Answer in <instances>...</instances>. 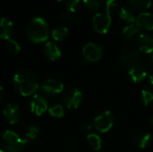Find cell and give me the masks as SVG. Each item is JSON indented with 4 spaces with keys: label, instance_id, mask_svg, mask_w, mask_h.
I'll return each mask as SVG.
<instances>
[{
    "label": "cell",
    "instance_id": "cell-1",
    "mask_svg": "<svg viewBox=\"0 0 153 152\" xmlns=\"http://www.w3.org/2000/svg\"><path fill=\"white\" fill-rule=\"evenodd\" d=\"M13 85L18 93L24 97L35 94L39 88L37 77L28 70H22L15 73Z\"/></svg>",
    "mask_w": 153,
    "mask_h": 152
},
{
    "label": "cell",
    "instance_id": "cell-2",
    "mask_svg": "<svg viewBox=\"0 0 153 152\" xmlns=\"http://www.w3.org/2000/svg\"><path fill=\"white\" fill-rule=\"evenodd\" d=\"M25 33L27 38L33 43L45 42L49 37L48 23L41 17H35L27 24Z\"/></svg>",
    "mask_w": 153,
    "mask_h": 152
},
{
    "label": "cell",
    "instance_id": "cell-3",
    "mask_svg": "<svg viewBox=\"0 0 153 152\" xmlns=\"http://www.w3.org/2000/svg\"><path fill=\"white\" fill-rule=\"evenodd\" d=\"M29 143L27 139L21 138L15 132L7 130L1 137V145L6 152H19Z\"/></svg>",
    "mask_w": 153,
    "mask_h": 152
},
{
    "label": "cell",
    "instance_id": "cell-4",
    "mask_svg": "<svg viewBox=\"0 0 153 152\" xmlns=\"http://www.w3.org/2000/svg\"><path fill=\"white\" fill-rule=\"evenodd\" d=\"M111 25V14L105 12L96 13L92 18V26L96 32L100 34H105L108 32Z\"/></svg>",
    "mask_w": 153,
    "mask_h": 152
},
{
    "label": "cell",
    "instance_id": "cell-5",
    "mask_svg": "<svg viewBox=\"0 0 153 152\" xmlns=\"http://www.w3.org/2000/svg\"><path fill=\"white\" fill-rule=\"evenodd\" d=\"M94 128L100 133L108 132L114 125V117L110 111H104L99 114L93 120Z\"/></svg>",
    "mask_w": 153,
    "mask_h": 152
},
{
    "label": "cell",
    "instance_id": "cell-6",
    "mask_svg": "<svg viewBox=\"0 0 153 152\" xmlns=\"http://www.w3.org/2000/svg\"><path fill=\"white\" fill-rule=\"evenodd\" d=\"M82 99V92L75 88L70 89L64 94L63 101L68 109H76L80 106Z\"/></svg>",
    "mask_w": 153,
    "mask_h": 152
},
{
    "label": "cell",
    "instance_id": "cell-7",
    "mask_svg": "<svg viewBox=\"0 0 153 152\" xmlns=\"http://www.w3.org/2000/svg\"><path fill=\"white\" fill-rule=\"evenodd\" d=\"M119 59L124 66H133L135 65H140L143 61V55L134 49L126 50L120 53Z\"/></svg>",
    "mask_w": 153,
    "mask_h": 152
},
{
    "label": "cell",
    "instance_id": "cell-8",
    "mask_svg": "<svg viewBox=\"0 0 153 152\" xmlns=\"http://www.w3.org/2000/svg\"><path fill=\"white\" fill-rule=\"evenodd\" d=\"M82 55L88 62H97L103 56L102 47L96 43H87L82 48Z\"/></svg>",
    "mask_w": 153,
    "mask_h": 152
},
{
    "label": "cell",
    "instance_id": "cell-9",
    "mask_svg": "<svg viewBox=\"0 0 153 152\" xmlns=\"http://www.w3.org/2000/svg\"><path fill=\"white\" fill-rule=\"evenodd\" d=\"M3 116L4 119L11 125L18 124L21 120L22 113L20 108L13 103H9L6 105L3 110Z\"/></svg>",
    "mask_w": 153,
    "mask_h": 152
},
{
    "label": "cell",
    "instance_id": "cell-10",
    "mask_svg": "<svg viewBox=\"0 0 153 152\" xmlns=\"http://www.w3.org/2000/svg\"><path fill=\"white\" fill-rule=\"evenodd\" d=\"M64 90V85L61 82L55 79H48L45 81L41 85V90L43 93L48 96H55L61 93Z\"/></svg>",
    "mask_w": 153,
    "mask_h": 152
},
{
    "label": "cell",
    "instance_id": "cell-11",
    "mask_svg": "<svg viewBox=\"0 0 153 152\" xmlns=\"http://www.w3.org/2000/svg\"><path fill=\"white\" fill-rule=\"evenodd\" d=\"M30 106L31 112L38 116H40L48 109V101L41 95H34L30 101Z\"/></svg>",
    "mask_w": 153,
    "mask_h": 152
},
{
    "label": "cell",
    "instance_id": "cell-12",
    "mask_svg": "<svg viewBox=\"0 0 153 152\" xmlns=\"http://www.w3.org/2000/svg\"><path fill=\"white\" fill-rule=\"evenodd\" d=\"M135 24L141 30H153V13L143 12L137 17L135 21Z\"/></svg>",
    "mask_w": 153,
    "mask_h": 152
},
{
    "label": "cell",
    "instance_id": "cell-13",
    "mask_svg": "<svg viewBox=\"0 0 153 152\" xmlns=\"http://www.w3.org/2000/svg\"><path fill=\"white\" fill-rule=\"evenodd\" d=\"M128 75L130 77V79L132 80V82H134V83H138L143 82L146 76H147V71L145 69V67L143 65H135L130 67L129 72H128Z\"/></svg>",
    "mask_w": 153,
    "mask_h": 152
},
{
    "label": "cell",
    "instance_id": "cell-14",
    "mask_svg": "<svg viewBox=\"0 0 153 152\" xmlns=\"http://www.w3.org/2000/svg\"><path fill=\"white\" fill-rule=\"evenodd\" d=\"M137 44L141 51L147 54L153 52V37L152 35L141 33L137 38Z\"/></svg>",
    "mask_w": 153,
    "mask_h": 152
},
{
    "label": "cell",
    "instance_id": "cell-15",
    "mask_svg": "<svg viewBox=\"0 0 153 152\" xmlns=\"http://www.w3.org/2000/svg\"><path fill=\"white\" fill-rule=\"evenodd\" d=\"M43 53H44L45 56L51 61H55L61 56L60 48L58 47V46L56 43H54L52 41L46 42V44L43 47Z\"/></svg>",
    "mask_w": 153,
    "mask_h": 152
},
{
    "label": "cell",
    "instance_id": "cell-16",
    "mask_svg": "<svg viewBox=\"0 0 153 152\" xmlns=\"http://www.w3.org/2000/svg\"><path fill=\"white\" fill-rule=\"evenodd\" d=\"M13 33V23L5 17L0 18V39H9Z\"/></svg>",
    "mask_w": 153,
    "mask_h": 152
},
{
    "label": "cell",
    "instance_id": "cell-17",
    "mask_svg": "<svg viewBox=\"0 0 153 152\" xmlns=\"http://www.w3.org/2000/svg\"><path fill=\"white\" fill-rule=\"evenodd\" d=\"M142 33V30L135 24H128L123 29V35L127 40H134L137 39L139 35Z\"/></svg>",
    "mask_w": 153,
    "mask_h": 152
},
{
    "label": "cell",
    "instance_id": "cell-18",
    "mask_svg": "<svg viewBox=\"0 0 153 152\" xmlns=\"http://www.w3.org/2000/svg\"><path fill=\"white\" fill-rule=\"evenodd\" d=\"M151 134L147 132H140L135 135L134 142L135 145L140 149H145L151 142Z\"/></svg>",
    "mask_w": 153,
    "mask_h": 152
},
{
    "label": "cell",
    "instance_id": "cell-19",
    "mask_svg": "<svg viewBox=\"0 0 153 152\" xmlns=\"http://www.w3.org/2000/svg\"><path fill=\"white\" fill-rule=\"evenodd\" d=\"M119 16L127 24H133L136 21V16H135L134 13L128 6H123V7H121L120 13H119Z\"/></svg>",
    "mask_w": 153,
    "mask_h": 152
},
{
    "label": "cell",
    "instance_id": "cell-20",
    "mask_svg": "<svg viewBox=\"0 0 153 152\" xmlns=\"http://www.w3.org/2000/svg\"><path fill=\"white\" fill-rule=\"evenodd\" d=\"M68 34H69L68 29L66 27H64V26L56 27L51 31L52 38L56 41H63V40H65L68 37Z\"/></svg>",
    "mask_w": 153,
    "mask_h": 152
},
{
    "label": "cell",
    "instance_id": "cell-21",
    "mask_svg": "<svg viewBox=\"0 0 153 152\" xmlns=\"http://www.w3.org/2000/svg\"><path fill=\"white\" fill-rule=\"evenodd\" d=\"M87 142H88L89 146L93 151H100L101 146H102V141H101L100 137L98 134L93 133L88 134V136H87Z\"/></svg>",
    "mask_w": 153,
    "mask_h": 152
},
{
    "label": "cell",
    "instance_id": "cell-22",
    "mask_svg": "<svg viewBox=\"0 0 153 152\" xmlns=\"http://www.w3.org/2000/svg\"><path fill=\"white\" fill-rule=\"evenodd\" d=\"M142 101L143 105L150 106L153 104V87L150 86L142 90Z\"/></svg>",
    "mask_w": 153,
    "mask_h": 152
},
{
    "label": "cell",
    "instance_id": "cell-23",
    "mask_svg": "<svg viewBox=\"0 0 153 152\" xmlns=\"http://www.w3.org/2000/svg\"><path fill=\"white\" fill-rule=\"evenodd\" d=\"M134 8L139 11H145L152 5V0H129Z\"/></svg>",
    "mask_w": 153,
    "mask_h": 152
},
{
    "label": "cell",
    "instance_id": "cell-24",
    "mask_svg": "<svg viewBox=\"0 0 153 152\" xmlns=\"http://www.w3.org/2000/svg\"><path fill=\"white\" fill-rule=\"evenodd\" d=\"M40 133V130L36 125H30L25 130V137L28 141L35 140Z\"/></svg>",
    "mask_w": 153,
    "mask_h": 152
},
{
    "label": "cell",
    "instance_id": "cell-25",
    "mask_svg": "<svg viewBox=\"0 0 153 152\" xmlns=\"http://www.w3.org/2000/svg\"><path fill=\"white\" fill-rule=\"evenodd\" d=\"M82 2L86 8L91 11H96L103 5L104 0H82Z\"/></svg>",
    "mask_w": 153,
    "mask_h": 152
},
{
    "label": "cell",
    "instance_id": "cell-26",
    "mask_svg": "<svg viewBox=\"0 0 153 152\" xmlns=\"http://www.w3.org/2000/svg\"><path fill=\"white\" fill-rule=\"evenodd\" d=\"M48 110L49 115L53 117L61 118L65 116V111L61 105H54L50 107Z\"/></svg>",
    "mask_w": 153,
    "mask_h": 152
},
{
    "label": "cell",
    "instance_id": "cell-27",
    "mask_svg": "<svg viewBox=\"0 0 153 152\" xmlns=\"http://www.w3.org/2000/svg\"><path fill=\"white\" fill-rule=\"evenodd\" d=\"M5 47L7 50L12 54H18L21 51V46L19 45V43L16 40L12 39H9L6 40Z\"/></svg>",
    "mask_w": 153,
    "mask_h": 152
},
{
    "label": "cell",
    "instance_id": "cell-28",
    "mask_svg": "<svg viewBox=\"0 0 153 152\" xmlns=\"http://www.w3.org/2000/svg\"><path fill=\"white\" fill-rule=\"evenodd\" d=\"M65 5L69 12L74 13L81 7V0H67Z\"/></svg>",
    "mask_w": 153,
    "mask_h": 152
},
{
    "label": "cell",
    "instance_id": "cell-29",
    "mask_svg": "<svg viewBox=\"0 0 153 152\" xmlns=\"http://www.w3.org/2000/svg\"><path fill=\"white\" fill-rule=\"evenodd\" d=\"M117 9V2L116 0H108L106 3V11L112 14Z\"/></svg>",
    "mask_w": 153,
    "mask_h": 152
},
{
    "label": "cell",
    "instance_id": "cell-30",
    "mask_svg": "<svg viewBox=\"0 0 153 152\" xmlns=\"http://www.w3.org/2000/svg\"><path fill=\"white\" fill-rule=\"evenodd\" d=\"M92 127V125L90 121H83L82 124H81V129L82 131H90Z\"/></svg>",
    "mask_w": 153,
    "mask_h": 152
},
{
    "label": "cell",
    "instance_id": "cell-31",
    "mask_svg": "<svg viewBox=\"0 0 153 152\" xmlns=\"http://www.w3.org/2000/svg\"><path fill=\"white\" fill-rule=\"evenodd\" d=\"M61 19L63 20V21H65V22H70V21H72V19H73V16L71 15V13H61Z\"/></svg>",
    "mask_w": 153,
    "mask_h": 152
},
{
    "label": "cell",
    "instance_id": "cell-32",
    "mask_svg": "<svg viewBox=\"0 0 153 152\" xmlns=\"http://www.w3.org/2000/svg\"><path fill=\"white\" fill-rule=\"evenodd\" d=\"M149 81H150L151 86H152L153 87V71L150 73V75H149Z\"/></svg>",
    "mask_w": 153,
    "mask_h": 152
},
{
    "label": "cell",
    "instance_id": "cell-33",
    "mask_svg": "<svg viewBox=\"0 0 153 152\" xmlns=\"http://www.w3.org/2000/svg\"><path fill=\"white\" fill-rule=\"evenodd\" d=\"M4 97V88L2 87V85H0V101L2 100Z\"/></svg>",
    "mask_w": 153,
    "mask_h": 152
},
{
    "label": "cell",
    "instance_id": "cell-34",
    "mask_svg": "<svg viewBox=\"0 0 153 152\" xmlns=\"http://www.w3.org/2000/svg\"><path fill=\"white\" fill-rule=\"evenodd\" d=\"M151 124H152V125H153V116H152V118H151Z\"/></svg>",
    "mask_w": 153,
    "mask_h": 152
},
{
    "label": "cell",
    "instance_id": "cell-35",
    "mask_svg": "<svg viewBox=\"0 0 153 152\" xmlns=\"http://www.w3.org/2000/svg\"><path fill=\"white\" fill-rule=\"evenodd\" d=\"M56 1H57V2H60V1H62V0H56Z\"/></svg>",
    "mask_w": 153,
    "mask_h": 152
},
{
    "label": "cell",
    "instance_id": "cell-36",
    "mask_svg": "<svg viewBox=\"0 0 153 152\" xmlns=\"http://www.w3.org/2000/svg\"><path fill=\"white\" fill-rule=\"evenodd\" d=\"M0 152H5V151H0Z\"/></svg>",
    "mask_w": 153,
    "mask_h": 152
},
{
    "label": "cell",
    "instance_id": "cell-37",
    "mask_svg": "<svg viewBox=\"0 0 153 152\" xmlns=\"http://www.w3.org/2000/svg\"><path fill=\"white\" fill-rule=\"evenodd\" d=\"M152 62H153V57H152Z\"/></svg>",
    "mask_w": 153,
    "mask_h": 152
}]
</instances>
